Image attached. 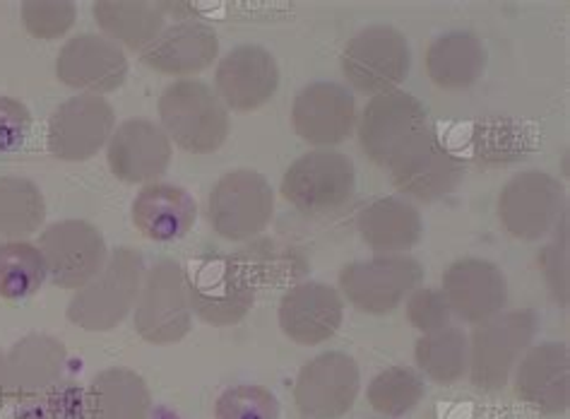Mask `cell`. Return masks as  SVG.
Returning a JSON list of instances; mask_svg holds the SVG:
<instances>
[{"label": "cell", "mask_w": 570, "mask_h": 419, "mask_svg": "<svg viewBox=\"0 0 570 419\" xmlns=\"http://www.w3.org/2000/svg\"><path fill=\"white\" fill-rule=\"evenodd\" d=\"M39 251L49 280L61 290H82L107 265V238L85 220L49 224L39 236Z\"/></svg>", "instance_id": "cell-10"}, {"label": "cell", "mask_w": 570, "mask_h": 419, "mask_svg": "<svg viewBox=\"0 0 570 419\" xmlns=\"http://www.w3.org/2000/svg\"><path fill=\"white\" fill-rule=\"evenodd\" d=\"M198 217V203L188 191L171 184H147L132 201V224L157 244L184 238Z\"/></svg>", "instance_id": "cell-25"}, {"label": "cell", "mask_w": 570, "mask_h": 419, "mask_svg": "<svg viewBox=\"0 0 570 419\" xmlns=\"http://www.w3.org/2000/svg\"><path fill=\"white\" fill-rule=\"evenodd\" d=\"M145 277V259L138 249L121 246L107 259L104 271L75 292L68 304V321L82 331H111L138 302Z\"/></svg>", "instance_id": "cell-1"}, {"label": "cell", "mask_w": 570, "mask_h": 419, "mask_svg": "<svg viewBox=\"0 0 570 419\" xmlns=\"http://www.w3.org/2000/svg\"><path fill=\"white\" fill-rule=\"evenodd\" d=\"M186 290L190 311L209 325H236L253 309L255 284L248 265L234 256L209 253L190 263L186 271Z\"/></svg>", "instance_id": "cell-3"}, {"label": "cell", "mask_w": 570, "mask_h": 419, "mask_svg": "<svg viewBox=\"0 0 570 419\" xmlns=\"http://www.w3.org/2000/svg\"><path fill=\"white\" fill-rule=\"evenodd\" d=\"M56 75L72 89L101 97L126 82L128 58L116 41L104 35H78L58 53Z\"/></svg>", "instance_id": "cell-17"}, {"label": "cell", "mask_w": 570, "mask_h": 419, "mask_svg": "<svg viewBox=\"0 0 570 419\" xmlns=\"http://www.w3.org/2000/svg\"><path fill=\"white\" fill-rule=\"evenodd\" d=\"M530 153L528 133L510 121H487L474 130V155L484 162H513Z\"/></svg>", "instance_id": "cell-35"}, {"label": "cell", "mask_w": 570, "mask_h": 419, "mask_svg": "<svg viewBox=\"0 0 570 419\" xmlns=\"http://www.w3.org/2000/svg\"><path fill=\"white\" fill-rule=\"evenodd\" d=\"M356 227L364 244L387 256V253H404L419 244L424 234V222L419 210L400 198H376L358 210Z\"/></svg>", "instance_id": "cell-26"}, {"label": "cell", "mask_w": 570, "mask_h": 419, "mask_svg": "<svg viewBox=\"0 0 570 419\" xmlns=\"http://www.w3.org/2000/svg\"><path fill=\"white\" fill-rule=\"evenodd\" d=\"M410 72V47L395 27H366L342 51V75L362 95L397 89Z\"/></svg>", "instance_id": "cell-8"}, {"label": "cell", "mask_w": 570, "mask_h": 419, "mask_svg": "<svg viewBox=\"0 0 570 419\" xmlns=\"http://www.w3.org/2000/svg\"><path fill=\"white\" fill-rule=\"evenodd\" d=\"M515 393L544 415L566 412L570 406V357L566 342H542L530 348L515 373Z\"/></svg>", "instance_id": "cell-22"}, {"label": "cell", "mask_w": 570, "mask_h": 419, "mask_svg": "<svg viewBox=\"0 0 570 419\" xmlns=\"http://www.w3.org/2000/svg\"><path fill=\"white\" fill-rule=\"evenodd\" d=\"M135 331L153 345H176L193 325L186 271L174 259H159L142 277L135 302Z\"/></svg>", "instance_id": "cell-5"}, {"label": "cell", "mask_w": 570, "mask_h": 419, "mask_svg": "<svg viewBox=\"0 0 570 419\" xmlns=\"http://www.w3.org/2000/svg\"><path fill=\"white\" fill-rule=\"evenodd\" d=\"M161 128L190 155H213L227 143L229 109L200 80H178L159 97Z\"/></svg>", "instance_id": "cell-2"}, {"label": "cell", "mask_w": 570, "mask_h": 419, "mask_svg": "<svg viewBox=\"0 0 570 419\" xmlns=\"http://www.w3.org/2000/svg\"><path fill=\"white\" fill-rule=\"evenodd\" d=\"M78 10L68 0H27L22 3V25L29 37L51 41L58 37H66Z\"/></svg>", "instance_id": "cell-37"}, {"label": "cell", "mask_w": 570, "mask_h": 419, "mask_svg": "<svg viewBox=\"0 0 570 419\" xmlns=\"http://www.w3.org/2000/svg\"><path fill=\"white\" fill-rule=\"evenodd\" d=\"M215 419H279V400L265 386H234L217 398Z\"/></svg>", "instance_id": "cell-36"}, {"label": "cell", "mask_w": 570, "mask_h": 419, "mask_svg": "<svg viewBox=\"0 0 570 419\" xmlns=\"http://www.w3.org/2000/svg\"><path fill=\"white\" fill-rule=\"evenodd\" d=\"M429 121L424 101L410 92H385L373 97L358 121V143L371 162L387 167L400 149L407 145L416 133H422Z\"/></svg>", "instance_id": "cell-15"}, {"label": "cell", "mask_w": 570, "mask_h": 419, "mask_svg": "<svg viewBox=\"0 0 570 419\" xmlns=\"http://www.w3.org/2000/svg\"><path fill=\"white\" fill-rule=\"evenodd\" d=\"M387 169L397 191L424 203L450 196L464 176L462 159L429 126L390 159Z\"/></svg>", "instance_id": "cell-9"}, {"label": "cell", "mask_w": 570, "mask_h": 419, "mask_svg": "<svg viewBox=\"0 0 570 419\" xmlns=\"http://www.w3.org/2000/svg\"><path fill=\"white\" fill-rule=\"evenodd\" d=\"M450 306L441 290H416L407 302V319L416 331L433 333L450 323Z\"/></svg>", "instance_id": "cell-38"}, {"label": "cell", "mask_w": 570, "mask_h": 419, "mask_svg": "<svg viewBox=\"0 0 570 419\" xmlns=\"http://www.w3.org/2000/svg\"><path fill=\"white\" fill-rule=\"evenodd\" d=\"M414 359L429 379L441 386H453L468 371V335L453 325L426 333L416 342Z\"/></svg>", "instance_id": "cell-31"}, {"label": "cell", "mask_w": 570, "mask_h": 419, "mask_svg": "<svg viewBox=\"0 0 570 419\" xmlns=\"http://www.w3.org/2000/svg\"><path fill=\"white\" fill-rule=\"evenodd\" d=\"M12 419H89L87 388L53 386L47 393L20 400Z\"/></svg>", "instance_id": "cell-34"}, {"label": "cell", "mask_w": 570, "mask_h": 419, "mask_svg": "<svg viewBox=\"0 0 570 419\" xmlns=\"http://www.w3.org/2000/svg\"><path fill=\"white\" fill-rule=\"evenodd\" d=\"M107 159L111 174L126 184H157L169 169L171 140L147 118H128L111 133Z\"/></svg>", "instance_id": "cell-18"}, {"label": "cell", "mask_w": 570, "mask_h": 419, "mask_svg": "<svg viewBox=\"0 0 570 419\" xmlns=\"http://www.w3.org/2000/svg\"><path fill=\"white\" fill-rule=\"evenodd\" d=\"M92 12L104 37L132 51H145L164 32V10L142 0H99Z\"/></svg>", "instance_id": "cell-29"}, {"label": "cell", "mask_w": 570, "mask_h": 419, "mask_svg": "<svg viewBox=\"0 0 570 419\" xmlns=\"http://www.w3.org/2000/svg\"><path fill=\"white\" fill-rule=\"evenodd\" d=\"M6 357L0 354V406H6Z\"/></svg>", "instance_id": "cell-40"}, {"label": "cell", "mask_w": 570, "mask_h": 419, "mask_svg": "<svg viewBox=\"0 0 570 419\" xmlns=\"http://www.w3.org/2000/svg\"><path fill=\"white\" fill-rule=\"evenodd\" d=\"M441 292L450 311L468 323L493 319L508 302V282L501 267L479 259H462L450 265Z\"/></svg>", "instance_id": "cell-21"}, {"label": "cell", "mask_w": 570, "mask_h": 419, "mask_svg": "<svg viewBox=\"0 0 570 419\" xmlns=\"http://www.w3.org/2000/svg\"><path fill=\"white\" fill-rule=\"evenodd\" d=\"M344 319V302L335 288L304 282L282 296L279 328L296 345L316 348L333 338Z\"/></svg>", "instance_id": "cell-20"}, {"label": "cell", "mask_w": 570, "mask_h": 419, "mask_svg": "<svg viewBox=\"0 0 570 419\" xmlns=\"http://www.w3.org/2000/svg\"><path fill=\"white\" fill-rule=\"evenodd\" d=\"M566 207L559 178L544 172H520L510 178L499 196V217L508 234L534 242L557 227Z\"/></svg>", "instance_id": "cell-12"}, {"label": "cell", "mask_w": 570, "mask_h": 419, "mask_svg": "<svg viewBox=\"0 0 570 419\" xmlns=\"http://www.w3.org/2000/svg\"><path fill=\"white\" fill-rule=\"evenodd\" d=\"M426 388L424 379L410 367H390L368 386L371 408L385 417H402L419 406Z\"/></svg>", "instance_id": "cell-33"}, {"label": "cell", "mask_w": 570, "mask_h": 419, "mask_svg": "<svg viewBox=\"0 0 570 419\" xmlns=\"http://www.w3.org/2000/svg\"><path fill=\"white\" fill-rule=\"evenodd\" d=\"M362 373L344 352H323L302 367L294 383L296 408L308 419H340L358 396Z\"/></svg>", "instance_id": "cell-14"}, {"label": "cell", "mask_w": 570, "mask_h": 419, "mask_svg": "<svg viewBox=\"0 0 570 419\" xmlns=\"http://www.w3.org/2000/svg\"><path fill=\"white\" fill-rule=\"evenodd\" d=\"M47 265L37 244L3 242L0 244V299L22 302L35 296L47 280Z\"/></svg>", "instance_id": "cell-32"}, {"label": "cell", "mask_w": 570, "mask_h": 419, "mask_svg": "<svg viewBox=\"0 0 570 419\" xmlns=\"http://www.w3.org/2000/svg\"><path fill=\"white\" fill-rule=\"evenodd\" d=\"M356 188L354 162L335 149H313L282 176V196L304 215H330L350 203Z\"/></svg>", "instance_id": "cell-6"}, {"label": "cell", "mask_w": 570, "mask_h": 419, "mask_svg": "<svg viewBox=\"0 0 570 419\" xmlns=\"http://www.w3.org/2000/svg\"><path fill=\"white\" fill-rule=\"evenodd\" d=\"M68 350L61 340L32 333L14 342L6 354V396L27 400L51 391L63 379Z\"/></svg>", "instance_id": "cell-23"}, {"label": "cell", "mask_w": 570, "mask_h": 419, "mask_svg": "<svg viewBox=\"0 0 570 419\" xmlns=\"http://www.w3.org/2000/svg\"><path fill=\"white\" fill-rule=\"evenodd\" d=\"M153 393L140 373L132 369H107L97 373L87 388L89 419H147Z\"/></svg>", "instance_id": "cell-27"}, {"label": "cell", "mask_w": 570, "mask_h": 419, "mask_svg": "<svg viewBox=\"0 0 570 419\" xmlns=\"http://www.w3.org/2000/svg\"><path fill=\"white\" fill-rule=\"evenodd\" d=\"M47 220V201L39 186L22 176H0V238L22 242Z\"/></svg>", "instance_id": "cell-30"}, {"label": "cell", "mask_w": 570, "mask_h": 419, "mask_svg": "<svg viewBox=\"0 0 570 419\" xmlns=\"http://www.w3.org/2000/svg\"><path fill=\"white\" fill-rule=\"evenodd\" d=\"M279 66L258 43H244L222 58L215 72V95L232 111H255L275 97Z\"/></svg>", "instance_id": "cell-16"}, {"label": "cell", "mask_w": 570, "mask_h": 419, "mask_svg": "<svg viewBox=\"0 0 570 419\" xmlns=\"http://www.w3.org/2000/svg\"><path fill=\"white\" fill-rule=\"evenodd\" d=\"M114 130L116 114L111 104L99 95H78L51 114L47 147L56 159L85 162L107 147Z\"/></svg>", "instance_id": "cell-13"}, {"label": "cell", "mask_w": 570, "mask_h": 419, "mask_svg": "<svg viewBox=\"0 0 570 419\" xmlns=\"http://www.w3.org/2000/svg\"><path fill=\"white\" fill-rule=\"evenodd\" d=\"M32 133V114L20 99L0 97V155L18 153Z\"/></svg>", "instance_id": "cell-39"}, {"label": "cell", "mask_w": 570, "mask_h": 419, "mask_svg": "<svg viewBox=\"0 0 570 419\" xmlns=\"http://www.w3.org/2000/svg\"><path fill=\"white\" fill-rule=\"evenodd\" d=\"M537 333V313L530 309L505 311L474 325L468 342L470 381L479 391H501L520 354Z\"/></svg>", "instance_id": "cell-4"}, {"label": "cell", "mask_w": 570, "mask_h": 419, "mask_svg": "<svg viewBox=\"0 0 570 419\" xmlns=\"http://www.w3.org/2000/svg\"><path fill=\"white\" fill-rule=\"evenodd\" d=\"M422 280L424 267L416 259L404 253H387V256L344 265L340 288L352 306L381 316V313L395 311Z\"/></svg>", "instance_id": "cell-11"}, {"label": "cell", "mask_w": 570, "mask_h": 419, "mask_svg": "<svg viewBox=\"0 0 570 419\" xmlns=\"http://www.w3.org/2000/svg\"><path fill=\"white\" fill-rule=\"evenodd\" d=\"M489 53L482 39L470 32H450L439 37L426 51V72L443 89H464L474 85L487 70Z\"/></svg>", "instance_id": "cell-28"}, {"label": "cell", "mask_w": 570, "mask_h": 419, "mask_svg": "<svg viewBox=\"0 0 570 419\" xmlns=\"http://www.w3.org/2000/svg\"><path fill=\"white\" fill-rule=\"evenodd\" d=\"M217 56V32L198 20H186L167 27L140 53L142 64L161 75H195L213 66Z\"/></svg>", "instance_id": "cell-24"}, {"label": "cell", "mask_w": 570, "mask_h": 419, "mask_svg": "<svg viewBox=\"0 0 570 419\" xmlns=\"http://www.w3.org/2000/svg\"><path fill=\"white\" fill-rule=\"evenodd\" d=\"M292 124L298 138L316 147H333L347 140L356 126V101L335 82H313L296 95Z\"/></svg>", "instance_id": "cell-19"}, {"label": "cell", "mask_w": 570, "mask_h": 419, "mask_svg": "<svg viewBox=\"0 0 570 419\" xmlns=\"http://www.w3.org/2000/svg\"><path fill=\"white\" fill-rule=\"evenodd\" d=\"M275 215V193L267 178L253 169L224 174L207 198V220L227 242L258 236Z\"/></svg>", "instance_id": "cell-7"}]
</instances>
